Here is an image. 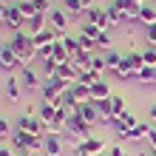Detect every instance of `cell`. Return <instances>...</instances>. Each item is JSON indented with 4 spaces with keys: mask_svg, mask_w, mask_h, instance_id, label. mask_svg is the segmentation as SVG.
<instances>
[{
    "mask_svg": "<svg viewBox=\"0 0 156 156\" xmlns=\"http://www.w3.org/2000/svg\"><path fill=\"white\" fill-rule=\"evenodd\" d=\"M9 45L14 48L17 60H20V68H23V66H31V60L37 57V48H34V40H31L29 31H12Z\"/></svg>",
    "mask_w": 156,
    "mask_h": 156,
    "instance_id": "obj_1",
    "label": "cell"
},
{
    "mask_svg": "<svg viewBox=\"0 0 156 156\" xmlns=\"http://www.w3.org/2000/svg\"><path fill=\"white\" fill-rule=\"evenodd\" d=\"M133 3H139V6H145V0H133Z\"/></svg>",
    "mask_w": 156,
    "mask_h": 156,
    "instance_id": "obj_45",
    "label": "cell"
},
{
    "mask_svg": "<svg viewBox=\"0 0 156 156\" xmlns=\"http://www.w3.org/2000/svg\"><path fill=\"white\" fill-rule=\"evenodd\" d=\"M51 60L57 62V66H68V62H71V54H68L66 45H62V40H57L51 45Z\"/></svg>",
    "mask_w": 156,
    "mask_h": 156,
    "instance_id": "obj_17",
    "label": "cell"
},
{
    "mask_svg": "<svg viewBox=\"0 0 156 156\" xmlns=\"http://www.w3.org/2000/svg\"><path fill=\"white\" fill-rule=\"evenodd\" d=\"M71 97L77 99V102H91V88L88 85H82V82H74V88H71Z\"/></svg>",
    "mask_w": 156,
    "mask_h": 156,
    "instance_id": "obj_21",
    "label": "cell"
},
{
    "mask_svg": "<svg viewBox=\"0 0 156 156\" xmlns=\"http://www.w3.org/2000/svg\"><path fill=\"white\" fill-rule=\"evenodd\" d=\"M62 9H66V14L71 17V20H77V17L85 14V6H82V0H66V3H62Z\"/></svg>",
    "mask_w": 156,
    "mask_h": 156,
    "instance_id": "obj_19",
    "label": "cell"
},
{
    "mask_svg": "<svg viewBox=\"0 0 156 156\" xmlns=\"http://www.w3.org/2000/svg\"><path fill=\"white\" fill-rule=\"evenodd\" d=\"M0 156H14V153L9 151V148H3V145H0Z\"/></svg>",
    "mask_w": 156,
    "mask_h": 156,
    "instance_id": "obj_42",
    "label": "cell"
},
{
    "mask_svg": "<svg viewBox=\"0 0 156 156\" xmlns=\"http://www.w3.org/2000/svg\"><path fill=\"white\" fill-rule=\"evenodd\" d=\"M85 23H94L99 31H108L114 26L111 17H108V12H105V9H99V6H94V9H88V12H85Z\"/></svg>",
    "mask_w": 156,
    "mask_h": 156,
    "instance_id": "obj_7",
    "label": "cell"
},
{
    "mask_svg": "<svg viewBox=\"0 0 156 156\" xmlns=\"http://www.w3.org/2000/svg\"><path fill=\"white\" fill-rule=\"evenodd\" d=\"M17 156H34L31 151H17Z\"/></svg>",
    "mask_w": 156,
    "mask_h": 156,
    "instance_id": "obj_43",
    "label": "cell"
},
{
    "mask_svg": "<svg viewBox=\"0 0 156 156\" xmlns=\"http://www.w3.org/2000/svg\"><path fill=\"white\" fill-rule=\"evenodd\" d=\"M68 20L71 17L66 14V9H51L48 12V26L57 29V31H68Z\"/></svg>",
    "mask_w": 156,
    "mask_h": 156,
    "instance_id": "obj_13",
    "label": "cell"
},
{
    "mask_svg": "<svg viewBox=\"0 0 156 156\" xmlns=\"http://www.w3.org/2000/svg\"><path fill=\"white\" fill-rule=\"evenodd\" d=\"M91 128H94V125H88L80 114H74V116H71L68 122H66V133L82 142V139H88V136H91Z\"/></svg>",
    "mask_w": 156,
    "mask_h": 156,
    "instance_id": "obj_3",
    "label": "cell"
},
{
    "mask_svg": "<svg viewBox=\"0 0 156 156\" xmlns=\"http://www.w3.org/2000/svg\"><path fill=\"white\" fill-rule=\"evenodd\" d=\"M139 156H153V153L151 151H139Z\"/></svg>",
    "mask_w": 156,
    "mask_h": 156,
    "instance_id": "obj_44",
    "label": "cell"
},
{
    "mask_svg": "<svg viewBox=\"0 0 156 156\" xmlns=\"http://www.w3.org/2000/svg\"><path fill=\"white\" fill-rule=\"evenodd\" d=\"M94 54L97 51H80L71 57V66L77 68V74H85V71H91V66H94Z\"/></svg>",
    "mask_w": 156,
    "mask_h": 156,
    "instance_id": "obj_12",
    "label": "cell"
},
{
    "mask_svg": "<svg viewBox=\"0 0 156 156\" xmlns=\"http://www.w3.org/2000/svg\"><path fill=\"white\" fill-rule=\"evenodd\" d=\"M97 156H108V151H102V153H97Z\"/></svg>",
    "mask_w": 156,
    "mask_h": 156,
    "instance_id": "obj_46",
    "label": "cell"
},
{
    "mask_svg": "<svg viewBox=\"0 0 156 156\" xmlns=\"http://www.w3.org/2000/svg\"><path fill=\"white\" fill-rule=\"evenodd\" d=\"M111 105H114V114H116V116H122V114H128V108H125V99H122V97H116V94H111Z\"/></svg>",
    "mask_w": 156,
    "mask_h": 156,
    "instance_id": "obj_29",
    "label": "cell"
},
{
    "mask_svg": "<svg viewBox=\"0 0 156 156\" xmlns=\"http://www.w3.org/2000/svg\"><path fill=\"white\" fill-rule=\"evenodd\" d=\"M99 80H102V74H97V71L91 68V71H85V74H80V80H77V82H82V85H88V88H94Z\"/></svg>",
    "mask_w": 156,
    "mask_h": 156,
    "instance_id": "obj_26",
    "label": "cell"
},
{
    "mask_svg": "<svg viewBox=\"0 0 156 156\" xmlns=\"http://www.w3.org/2000/svg\"><path fill=\"white\" fill-rule=\"evenodd\" d=\"M142 60H145V66H153L156 68V48H153V45H148V48L142 51Z\"/></svg>",
    "mask_w": 156,
    "mask_h": 156,
    "instance_id": "obj_32",
    "label": "cell"
},
{
    "mask_svg": "<svg viewBox=\"0 0 156 156\" xmlns=\"http://www.w3.org/2000/svg\"><path fill=\"white\" fill-rule=\"evenodd\" d=\"M122 57H125V54H119V51H105V66H108V71H114V74H116V71L119 68H122Z\"/></svg>",
    "mask_w": 156,
    "mask_h": 156,
    "instance_id": "obj_20",
    "label": "cell"
},
{
    "mask_svg": "<svg viewBox=\"0 0 156 156\" xmlns=\"http://www.w3.org/2000/svg\"><path fill=\"white\" fill-rule=\"evenodd\" d=\"M148 116H151V119H153V122H156V102H153V105L148 108Z\"/></svg>",
    "mask_w": 156,
    "mask_h": 156,
    "instance_id": "obj_38",
    "label": "cell"
},
{
    "mask_svg": "<svg viewBox=\"0 0 156 156\" xmlns=\"http://www.w3.org/2000/svg\"><path fill=\"white\" fill-rule=\"evenodd\" d=\"M108 156H128V151L116 142V145H111V148H108Z\"/></svg>",
    "mask_w": 156,
    "mask_h": 156,
    "instance_id": "obj_35",
    "label": "cell"
},
{
    "mask_svg": "<svg viewBox=\"0 0 156 156\" xmlns=\"http://www.w3.org/2000/svg\"><path fill=\"white\" fill-rule=\"evenodd\" d=\"M17 131H26V133H31V136H45V122L40 116H29V114H23L20 119H17Z\"/></svg>",
    "mask_w": 156,
    "mask_h": 156,
    "instance_id": "obj_4",
    "label": "cell"
},
{
    "mask_svg": "<svg viewBox=\"0 0 156 156\" xmlns=\"http://www.w3.org/2000/svg\"><path fill=\"white\" fill-rule=\"evenodd\" d=\"M37 116L43 119L45 125H48V122H54V116H57V108H54L51 102H43V105H40V114H37Z\"/></svg>",
    "mask_w": 156,
    "mask_h": 156,
    "instance_id": "obj_23",
    "label": "cell"
},
{
    "mask_svg": "<svg viewBox=\"0 0 156 156\" xmlns=\"http://www.w3.org/2000/svg\"><path fill=\"white\" fill-rule=\"evenodd\" d=\"M136 125H139V119H136L133 114H122V116H116V119H114V125H111L114 131H116V142H122Z\"/></svg>",
    "mask_w": 156,
    "mask_h": 156,
    "instance_id": "obj_5",
    "label": "cell"
},
{
    "mask_svg": "<svg viewBox=\"0 0 156 156\" xmlns=\"http://www.w3.org/2000/svg\"><path fill=\"white\" fill-rule=\"evenodd\" d=\"M77 43H80L82 51H99V48H97V40H91L88 34H82V31L77 34Z\"/></svg>",
    "mask_w": 156,
    "mask_h": 156,
    "instance_id": "obj_27",
    "label": "cell"
},
{
    "mask_svg": "<svg viewBox=\"0 0 156 156\" xmlns=\"http://www.w3.org/2000/svg\"><path fill=\"white\" fill-rule=\"evenodd\" d=\"M14 131H12V125L6 122V116H0V139H6V136H12Z\"/></svg>",
    "mask_w": 156,
    "mask_h": 156,
    "instance_id": "obj_34",
    "label": "cell"
},
{
    "mask_svg": "<svg viewBox=\"0 0 156 156\" xmlns=\"http://www.w3.org/2000/svg\"><path fill=\"white\" fill-rule=\"evenodd\" d=\"M43 139H45V136H43ZM43 139H40V136H31V133H26V131H17V128H14V133H12V142H14V148L17 151H40L43 148Z\"/></svg>",
    "mask_w": 156,
    "mask_h": 156,
    "instance_id": "obj_2",
    "label": "cell"
},
{
    "mask_svg": "<svg viewBox=\"0 0 156 156\" xmlns=\"http://www.w3.org/2000/svg\"><path fill=\"white\" fill-rule=\"evenodd\" d=\"M31 3H34V6H37V9H40V12H45V14H48V12H51V9H54V6H51V0H31Z\"/></svg>",
    "mask_w": 156,
    "mask_h": 156,
    "instance_id": "obj_36",
    "label": "cell"
},
{
    "mask_svg": "<svg viewBox=\"0 0 156 156\" xmlns=\"http://www.w3.org/2000/svg\"><path fill=\"white\" fill-rule=\"evenodd\" d=\"M151 131H153V128H151L148 122H139V125H136L122 142H142V139H148V136H151Z\"/></svg>",
    "mask_w": 156,
    "mask_h": 156,
    "instance_id": "obj_18",
    "label": "cell"
},
{
    "mask_svg": "<svg viewBox=\"0 0 156 156\" xmlns=\"http://www.w3.org/2000/svg\"><path fill=\"white\" fill-rule=\"evenodd\" d=\"M17 9H20V12H23V17H26V20H31L34 14H40V9L34 6L31 0H20V3H17Z\"/></svg>",
    "mask_w": 156,
    "mask_h": 156,
    "instance_id": "obj_25",
    "label": "cell"
},
{
    "mask_svg": "<svg viewBox=\"0 0 156 156\" xmlns=\"http://www.w3.org/2000/svg\"><path fill=\"white\" fill-rule=\"evenodd\" d=\"M139 23L148 29V26H153L156 23V6L151 9V6H142V14H139Z\"/></svg>",
    "mask_w": 156,
    "mask_h": 156,
    "instance_id": "obj_24",
    "label": "cell"
},
{
    "mask_svg": "<svg viewBox=\"0 0 156 156\" xmlns=\"http://www.w3.org/2000/svg\"><path fill=\"white\" fill-rule=\"evenodd\" d=\"M0 68H3V71H14V68H20V60H17V54H14V48H12L9 43L0 45Z\"/></svg>",
    "mask_w": 156,
    "mask_h": 156,
    "instance_id": "obj_11",
    "label": "cell"
},
{
    "mask_svg": "<svg viewBox=\"0 0 156 156\" xmlns=\"http://www.w3.org/2000/svg\"><path fill=\"white\" fill-rule=\"evenodd\" d=\"M105 151V142L97 139V136H88V139H82L80 145H74V156H97Z\"/></svg>",
    "mask_w": 156,
    "mask_h": 156,
    "instance_id": "obj_6",
    "label": "cell"
},
{
    "mask_svg": "<svg viewBox=\"0 0 156 156\" xmlns=\"http://www.w3.org/2000/svg\"><path fill=\"white\" fill-rule=\"evenodd\" d=\"M57 68H60V66H57L51 57H48V60H43V80H45V77H54V74H57Z\"/></svg>",
    "mask_w": 156,
    "mask_h": 156,
    "instance_id": "obj_30",
    "label": "cell"
},
{
    "mask_svg": "<svg viewBox=\"0 0 156 156\" xmlns=\"http://www.w3.org/2000/svg\"><path fill=\"white\" fill-rule=\"evenodd\" d=\"M151 153H153V156H156V148H153V151H151Z\"/></svg>",
    "mask_w": 156,
    "mask_h": 156,
    "instance_id": "obj_47",
    "label": "cell"
},
{
    "mask_svg": "<svg viewBox=\"0 0 156 156\" xmlns=\"http://www.w3.org/2000/svg\"><path fill=\"white\" fill-rule=\"evenodd\" d=\"M0 3H3V6H6V0H0Z\"/></svg>",
    "mask_w": 156,
    "mask_h": 156,
    "instance_id": "obj_48",
    "label": "cell"
},
{
    "mask_svg": "<svg viewBox=\"0 0 156 156\" xmlns=\"http://www.w3.org/2000/svg\"><path fill=\"white\" fill-rule=\"evenodd\" d=\"M77 114L85 119L88 125H102V116H99V111H97V102L91 99V102H80L77 105Z\"/></svg>",
    "mask_w": 156,
    "mask_h": 156,
    "instance_id": "obj_10",
    "label": "cell"
},
{
    "mask_svg": "<svg viewBox=\"0 0 156 156\" xmlns=\"http://www.w3.org/2000/svg\"><path fill=\"white\" fill-rule=\"evenodd\" d=\"M114 9H116V12H122V17H125V9L128 6H131V0H114V3H111Z\"/></svg>",
    "mask_w": 156,
    "mask_h": 156,
    "instance_id": "obj_37",
    "label": "cell"
},
{
    "mask_svg": "<svg viewBox=\"0 0 156 156\" xmlns=\"http://www.w3.org/2000/svg\"><path fill=\"white\" fill-rule=\"evenodd\" d=\"M0 23H6V6L0 3Z\"/></svg>",
    "mask_w": 156,
    "mask_h": 156,
    "instance_id": "obj_41",
    "label": "cell"
},
{
    "mask_svg": "<svg viewBox=\"0 0 156 156\" xmlns=\"http://www.w3.org/2000/svg\"><path fill=\"white\" fill-rule=\"evenodd\" d=\"M91 68H94L97 71V74H105V71H108V66H105V54H94V66H91Z\"/></svg>",
    "mask_w": 156,
    "mask_h": 156,
    "instance_id": "obj_31",
    "label": "cell"
},
{
    "mask_svg": "<svg viewBox=\"0 0 156 156\" xmlns=\"http://www.w3.org/2000/svg\"><path fill=\"white\" fill-rule=\"evenodd\" d=\"M26 23H29V20L23 17V12L17 6H6V26L12 31H26Z\"/></svg>",
    "mask_w": 156,
    "mask_h": 156,
    "instance_id": "obj_9",
    "label": "cell"
},
{
    "mask_svg": "<svg viewBox=\"0 0 156 156\" xmlns=\"http://www.w3.org/2000/svg\"><path fill=\"white\" fill-rule=\"evenodd\" d=\"M20 85H23V91H34V88H40V82H43V77L37 74V71H34L31 66H23L20 68Z\"/></svg>",
    "mask_w": 156,
    "mask_h": 156,
    "instance_id": "obj_8",
    "label": "cell"
},
{
    "mask_svg": "<svg viewBox=\"0 0 156 156\" xmlns=\"http://www.w3.org/2000/svg\"><path fill=\"white\" fill-rule=\"evenodd\" d=\"M6 97H9V102H20V99H23L20 77H6Z\"/></svg>",
    "mask_w": 156,
    "mask_h": 156,
    "instance_id": "obj_14",
    "label": "cell"
},
{
    "mask_svg": "<svg viewBox=\"0 0 156 156\" xmlns=\"http://www.w3.org/2000/svg\"><path fill=\"white\" fill-rule=\"evenodd\" d=\"M148 139H151V151L156 148V131H151V136H148Z\"/></svg>",
    "mask_w": 156,
    "mask_h": 156,
    "instance_id": "obj_40",
    "label": "cell"
},
{
    "mask_svg": "<svg viewBox=\"0 0 156 156\" xmlns=\"http://www.w3.org/2000/svg\"><path fill=\"white\" fill-rule=\"evenodd\" d=\"M97 48L102 51V54L114 48V40H111V34H108V31H102V34H99V37H97Z\"/></svg>",
    "mask_w": 156,
    "mask_h": 156,
    "instance_id": "obj_28",
    "label": "cell"
},
{
    "mask_svg": "<svg viewBox=\"0 0 156 156\" xmlns=\"http://www.w3.org/2000/svg\"><path fill=\"white\" fill-rule=\"evenodd\" d=\"M26 29H29V34L34 37V34H40V31H45L48 29V14L45 12H40V14H34L29 23H26Z\"/></svg>",
    "mask_w": 156,
    "mask_h": 156,
    "instance_id": "obj_16",
    "label": "cell"
},
{
    "mask_svg": "<svg viewBox=\"0 0 156 156\" xmlns=\"http://www.w3.org/2000/svg\"><path fill=\"white\" fill-rule=\"evenodd\" d=\"M91 97H94V102H97V99H108V97H111V88H108V82H105V80H99L97 85L91 88Z\"/></svg>",
    "mask_w": 156,
    "mask_h": 156,
    "instance_id": "obj_22",
    "label": "cell"
},
{
    "mask_svg": "<svg viewBox=\"0 0 156 156\" xmlns=\"http://www.w3.org/2000/svg\"><path fill=\"white\" fill-rule=\"evenodd\" d=\"M82 6H85V12H88V9H94V6H97V0H82Z\"/></svg>",
    "mask_w": 156,
    "mask_h": 156,
    "instance_id": "obj_39",
    "label": "cell"
},
{
    "mask_svg": "<svg viewBox=\"0 0 156 156\" xmlns=\"http://www.w3.org/2000/svg\"><path fill=\"white\" fill-rule=\"evenodd\" d=\"M82 34H88L91 40H97V37H99V34H102V31H99V29H97L94 23H85V26H82Z\"/></svg>",
    "mask_w": 156,
    "mask_h": 156,
    "instance_id": "obj_33",
    "label": "cell"
},
{
    "mask_svg": "<svg viewBox=\"0 0 156 156\" xmlns=\"http://www.w3.org/2000/svg\"><path fill=\"white\" fill-rule=\"evenodd\" d=\"M43 151H45V156H62V142H60V136H57V133H45Z\"/></svg>",
    "mask_w": 156,
    "mask_h": 156,
    "instance_id": "obj_15",
    "label": "cell"
}]
</instances>
